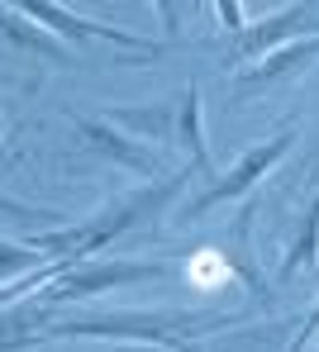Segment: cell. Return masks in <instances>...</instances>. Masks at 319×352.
I'll return each mask as SVG.
<instances>
[{
    "mask_svg": "<svg viewBox=\"0 0 319 352\" xmlns=\"http://www.w3.org/2000/svg\"><path fill=\"white\" fill-rule=\"evenodd\" d=\"M200 181L195 167L186 162L182 172H162L157 181L148 176V186H138V190H129V195H115L105 210H96V214H86V219H67L58 229H43V234H24L29 248H38L43 257H91V252H100V248H110L115 238L133 234V229H143V224H153V214H162V210H172L177 205V195Z\"/></svg>",
    "mask_w": 319,
    "mask_h": 352,
    "instance_id": "cell-1",
    "label": "cell"
},
{
    "mask_svg": "<svg viewBox=\"0 0 319 352\" xmlns=\"http://www.w3.org/2000/svg\"><path fill=\"white\" fill-rule=\"evenodd\" d=\"M239 314H96V319H63L53 333H34L29 348L58 343H133V348H191L200 333L229 329Z\"/></svg>",
    "mask_w": 319,
    "mask_h": 352,
    "instance_id": "cell-2",
    "label": "cell"
},
{
    "mask_svg": "<svg viewBox=\"0 0 319 352\" xmlns=\"http://www.w3.org/2000/svg\"><path fill=\"white\" fill-rule=\"evenodd\" d=\"M296 143H300V129H296V119H286L272 138H262L253 148H243L239 153V162L229 167V172H214L195 195H186L182 205H177V214H172V229H191V224H205L219 205H229V200H243V195H253L257 186L267 181V176L276 172L291 153H296Z\"/></svg>",
    "mask_w": 319,
    "mask_h": 352,
    "instance_id": "cell-3",
    "label": "cell"
},
{
    "mask_svg": "<svg viewBox=\"0 0 319 352\" xmlns=\"http://www.w3.org/2000/svg\"><path fill=\"white\" fill-rule=\"evenodd\" d=\"M182 276L177 262H133V257H110V262H86L72 257L63 272H53L34 295H24L34 309H53V305H72V300H91L105 291H129L143 281H172Z\"/></svg>",
    "mask_w": 319,
    "mask_h": 352,
    "instance_id": "cell-4",
    "label": "cell"
},
{
    "mask_svg": "<svg viewBox=\"0 0 319 352\" xmlns=\"http://www.w3.org/2000/svg\"><path fill=\"white\" fill-rule=\"evenodd\" d=\"M300 34H319V0H291L262 19H243V29L224 34V53H219V67L234 72L243 62H257L262 53L300 38Z\"/></svg>",
    "mask_w": 319,
    "mask_h": 352,
    "instance_id": "cell-5",
    "label": "cell"
},
{
    "mask_svg": "<svg viewBox=\"0 0 319 352\" xmlns=\"http://www.w3.org/2000/svg\"><path fill=\"white\" fill-rule=\"evenodd\" d=\"M5 5H14L19 14H29V19H38L43 29H53L58 38H67L72 48H81V43H115V48H124V53H153V58H167L177 43H153V38H138V34H129L120 24H105V19H86V14H76V10H67L58 0H5Z\"/></svg>",
    "mask_w": 319,
    "mask_h": 352,
    "instance_id": "cell-6",
    "label": "cell"
},
{
    "mask_svg": "<svg viewBox=\"0 0 319 352\" xmlns=\"http://www.w3.org/2000/svg\"><path fill=\"white\" fill-rule=\"evenodd\" d=\"M315 62H319V34H300V38H291V43L262 53L257 62L234 67V72H229V96H234V105H243V100H253L262 91H276V86L305 76Z\"/></svg>",
    "mask_w": 319,
    "mask_h": 352,
    "instance_id": "cell-7",
    "label": "cell"
},
{
    "mask_svg": "<svg viewBox=\"0 0 319 352\" xmlns=\"http://www.w3.org/2000/svg\"><path fill=\"white\" fill-rule=\"evenodd\" d=\"M72 129L81 133V143L96 153V157H105V162H115V167H124V172H138V176H162V153L153 148V143H143V138H133L124 133L120 124H110L105 115H72Z\"/></svg>",
    "mask_w": 319,
    "mask_h": 352,
    "instance_id": "cell-8",
    "label": "cell"
},
{
    "mask_svg": "<svg viewBox=\"0 0 319 352\" xmlns=\"http://www.w3.org/2000/svg\"><path fill=\"white\" fill-rule=\"evenodd\" d=\"M0 48L19 62H48V67H67L72 62V43L67 38H58L53 29H43L38 19L19 14L5 0H0Z\"/></svg>",
    "mask_w": 319,
    "mask_h": 352,
    "instance_id": "cell-9",
    "label": "cell"
},
{
    "mask_svg": "<svg viewBox=\"0 0 319 352\" xmlns=\"http://www.w3.org/2000/svg\"><path fill=\"white\" fill-rule=\"evenodd\" d=\"M177 110H182V96L177 100H148V105H115V110H105V119L120 124L133 138H143V143L167 148V143H177Z\"/></svg>",
    "mask_w": 319,
    "mask_h": 352,
    "instance_id": "cell-10",
    "label": "cell"
},
{
    "mask_svg": "<svg viewBox=\"0 0 319 352\" xmlns=\"http://www.w3.org/2000/svg\"><path fill=\"white\" fill-rule=\"evenodd\" d=\"M177 143L186 148V162L195 167L200 181L214 176V162H210V143H205V96H200V81H191L182 91V110H177Z\"/></svg>",
    "mask_w": 319,
    "mask_h": 352,
    "instance_id": "cell-11",
    "label": "cell"
},
{
    "mask_svg": "<svg viewBox=\"0 0 319 352\" xmlns=\"http://www.w3.org/2000/svg\"><path fill=\"white\" fill-rule=\"evenodd\" d=\"M315 267H319V186H315V195H310V205H305V214H300V224H296V238L286 243V257H281V286L310 276Z\"/></svg>",
    "mask_w": 319,
    "mask_h": 352,
    "instance_id": "cell-12",
    "label": "cell"
},
{
    "mask_svg": "<svg viewBox=\"0 0 319 352\" xmlns=\"http://www.w3.org/2000/svg\"><path fill=\"white\" fill-rule=\"evenodd\" d=\"M72 214L67 210H53V205H34V200H19L10 190H0V234H43V229H58Z\"/></svg>",
    "mask_w": 319,
    "mask_h": 352,
    "instance_id": "cell-13",
    "label": "cell"
},
{
    "mask_svg": "<svg viewBox=\"0 0 319 352\" xmlns=\"http://www.w3.org/2000/svg\"><path fill=\"white\" fill-rule=\"evenodd\" d=\"M148 5H153L157 29H162V38H167V43H177V38L186 34V19L195 14V0H148Z\"/></svg>",
    "mask_w": 319,
    "mask_h": 352,
    "instance_id": "cell-14",
    "label": "cell"
},
{
    "mask_svg": "<svg viewBox=\"0 0 319 352\" xmlns=\"http://www.w3.org/2000/svg\"><path fill=\"white\" fill-rule=\"evenodd\" d=\"M214 5V24L224 29V34H234V29H243V0H210Z\"/></svg>",
    "mask_w": 319,
    "mask_h": 352,
    "instance_id": "cell-15",
    "label": "cell"
},
{
    "mask_svg": "<svg viewBox=\"0 0 319 352\" xmlns=\"http://www.w3.org/2000/svg\"><path fill=\"white\" fill-rule=\"evenodd\" d=\"M286 343H291V348H315L319 343V300H315V309L300 319V333H291Z\"/></svg>",
    "mask_w": 319,
    "mask_h": 352,
    "instance_id": "cell-16",
    "label": "cell"
},
{
    "mask_svg": "<svg viewBox=\"0 0 319 352\" xmlns=\"http://www.w3.org/2000/svg\"><path fill=\"white\" fill-rule=\"evenodd\" d=\"M296 176H300L305 186H315V181H319V133H315V143H310V153L300 157V167H296Z\"/></svg>",
    "mask_w": 319,
    "mask_h": 352,
    "instance_id": "cell-17",
    "label": "cell"
},
{
    "mask_svg": "<svg viewBox=\"0 0 319 352\" xmlns=\"http://www.w3.org/2000/svg\"><path fill=\"white\" fill-rule=\"evenodd\" d=\"M0 138H5V115H0Z\"/></svg>",
    "mask_w": 319,
    "mask_h": 352,
    "instance_id": "cell-18",
    "label": "cell"
}]
</instances>
